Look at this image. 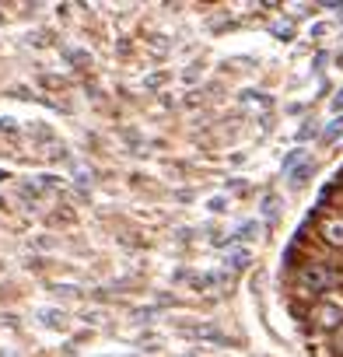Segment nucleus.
Returning <instances> with one entry per match:
<instances>
[{"mask_svg":"<svg viewBox=\"0 0 343 357\" xmlns=\"http://www.w3.org/2000/svg\"><path fill=\"white\" fill-rule=\"evenodd\" d=\"M315 319H319V326L333 329V326H340V322H343V312H340V308H333V305H326V308H319V312H315Z\"/></svg>","mask_w":343,"mask_h":357,"instance_id":"7ed1b4c3","label":"nucleus"},{"mask_svg":"<svg viewBox=\"0 0 343 357\" xmlns=\"http://www.w3.org/2000/svg\"><path fill=\"white\" fill-rule=\"evenodd\" d=\"M340 133H343V116H340L336 123H329V130H326V140H336Z\"/></svg>","mask_w":343,"mask_h":357,"instance_id":"20e7f679","label":"nucleus"},{"mask_svg":"<svg viewBox=\"0 0 343 357\" xmlns=\"http://www.w3.org/2000/svg\"><path fill=\"white\" fill-rule=\"evenodd\" d=\"M336 284H343V273H340L336 266H329V263H308V266L298 270V287H301V291L322 294V291H329V287H336Z\"/></svg>","mask_w":343,"mask_h":357,"instance_id":"f257e3e1","label":"nucleus"},{"mask_svg":"<svg viewBox=\"0 0 343 357\" xmlns=\"http://www.w3.org/2000/svg\"><path fill=\"white\" fill-rule=\"evenodd\" d=\"M319 238L329 249H343V214H329L319 221Z\"/></svg>","mask_w":343,"mask_h":357,"instance_id":"f03ea898","label":"nucleus"},{"mask_svg":"<svg viewBox=\"0 0 343 357\" xmlns=\"http://www.w3.org/2000/svg\"><path fill=\"white\" fill-rule=\"evenodd\" d=\"M333 109H336V112H343V88L336 91V98H333Z\"/></svg>","mask_w":343,"mask_h":357,"instance_id":"39448f33","label":"nucleus"}]
</instances>
